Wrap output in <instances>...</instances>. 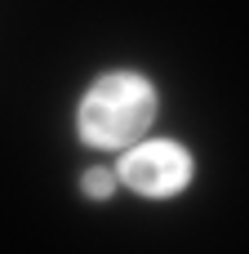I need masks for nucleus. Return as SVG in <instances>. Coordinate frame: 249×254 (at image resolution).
Segmentation results:
<instances>
[{
  "instance_id": "7ed1b4c3",
  "label": "nucleus",
  "mask_w": 249,
  "mask_h": 254,
  "mask_svg": "<svg viewBox=\"0 0 249 254\" xmlns=\"http://www.w3.org/2000/svg\"><path fill=\"white\" fill-rule=\"evenodd\" d=\"M111 183H116L111 170H89V174H85V192H89V196H107Z\"/></svg>"
},
{
  "instance_id": "f257e3e1",
  "label": "nucleus",
  "mask_w": 249,
  "mask_h": 254,
  "mask_svg": "<svg viewBox=\"0 0 249 254\" xmlns=\"http://www.w3.org/2000/svg\"><path fill=\"white\" fill-rule=\"evenodd\" d=\"M156 121V89L147 76L111 71L80 103V138L89 147H129Z\"/></svg>"
},
{
  "instance_id": "f03ea898",
  "label": "nucleus",
  "mask_w": 249,
  "mask_h": 254,
  "mask_svg": "<svg viewBox=\"0 0 249 254\" xmlns=\"http://www.w3.org/2000/svg\"><path fill=\"white\" fill-rule=\"evenodd\" d=\"M116 174L143 196H174L192 183V156L178 143H143L125 152Z\"/></svg>"
}]
</instances>
